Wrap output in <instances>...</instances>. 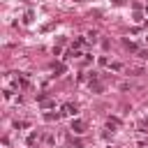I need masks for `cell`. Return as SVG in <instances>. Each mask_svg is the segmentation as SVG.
<instances>
[{"label":"cell","instance_id":"cell-2","mask_svg":"<svg viewBox=\"0 0 148 148\" xmlns=\"http://www.w3.org/2000/svg\"><path fill=\"white\" fill-rule=\"evenodd\" d=\"M72 130L81 134V132H83V123H81V120H74V123H72Z\"/></svg>","mask_w":148,"mask_h":148},{"label":"cell","instance_id":"cell-1","mask_svg":"<svg viewBox=\"0 0 148 148\" xmlns=\"http://www.w3.org/2000/svg\"><path fill=\"white\" fill-rule=\"evenodd\" d=\"M63 114L74 116V114H77V106H74V104H65V106H63Z\"/></svg>","mask_w":148,"mask_h":148}]
</instances>
